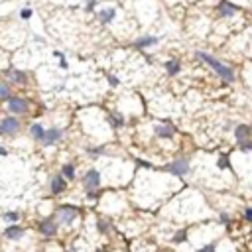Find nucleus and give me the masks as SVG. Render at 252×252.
<instances>
[{
    "label": "nucleus",
    "mask_w": 252,
    "mask_h": 252,
    "mask_svg": "<svg viewBox=\"0 0 252 252\" xmlns=\"http://www.w3.org/2000/svg\"><path fill=\"white\" fill-rule=\"evenodd\" d=\"M65 189H67L65 177H63V175H56V177L52 179V193H54V195H59V193H63Z\"/></svg>",
    "instance_id": "14"
},
{
    "label": "nucleus",
    "mask_w": 252,
    "mask_h": 252,
    "mask_svg": "<svg viewBox=\"0 0 252 252\" xmlns=\"http://www.w3.org/2000/svg\"><path fill=\"white\" fill-rule=\"evenodd\" d=\"M0 136H2V130H0Z\"/></svg>",
    "instance_id": "37"
},
{
    "label": "nucleus",
    "mask_w": 252,
    "mask_h": 252,
    "mask_svg": "<svg viewBox=\"0 0 252 252\" xmlns=\"http://www.w3.org/2000/svg\"><path fill=\"white\" fill-rule=\"evenodd\" d=\"M242 219H244L246 223H252V205L244 207V211H242Z\"/></svg>",
    "instance_id": "27"
},
{
    "label": "nucleus",
    "mask_w": 252,
    "mask_h": 252,
    "mask_svg": "<svg viewBox=\"0 0 252 252\" xmlns=\"http://www.w3.org/2000/svg\"><path fill=\"white\" fill-rule=\"evenodd\" d=\"M166 172L172 174V175L183 177V175H187L191 172V162H189V158H177V160H174L172 164L166 166Z\"/></svg>",
    "instance_id": "3"
},
{
    "label": "nucleus",
    "mask_w": 252,
    "mask_h": 252,
    "mask_svg": "<svg viewBox=\"0 0 252 252\" xmlns=\"http://www.w3.org/2000/svg\"><path fill=\"white\" fill-rule=\"evenodd\" d=\"M233 134H234V140H236L238 144H240V142H246V140H252V126L240 122V124H236V126L233 128Z\"/></svg>",
    "instance_id": "7"
},
{
    "label": "nucleus",
    "mask_w": 252,
    "mask_h": 252,
    "mask_svg": "<svg viewBox=\"0 0 252 252\" xmlns=\"http://www.w3.org/2000/svg\"><path fill=\"white\" fill-rule=\"evenodd\" d=\"M83 185H85L87 193H89V191H95V189L100 185V174H98V170H89V172L83 175Z\"/></svg>",
    "instance_id": "5"
},
{
    "label": "nucleus",
    "mask_w": 252,
    "mask_h": 252,
    "mask_svg": "<svg viewBox=\"0 0 252 252\" xmlns=\"http://www.w3.org/2000/svg\"><path fill=\"white\" fill-rule=\"evenodd\" d=\"M107 229H109V225H107V223H98V231H100V233H105Z\"/></svg>",
    "instance_id": "32"
},
{
    "label": "nucleus",
    "mask_w": 252,
    "mask_h": 252,
    "mask_svg": "<svg viewBox=\"0 0 252 252\" xmlns=\"http://www.w3.org/2000/svg\"><path fill=\"white\" fill-rule=\"evenodd\" d=\"M77 217H79V209L73 207V205H61V207L58 209V219H59V223H63V225H71Z\"/></svg>",
    "instance_id": "4"
},
{
    "label": "nucleus",
    "mask_w": 252,
    "mask_h": 252,
    "mask_svg": "<svg viewBox=\"0 0 252 252\" xmlns=\"http://www.w3.org/2000/svg\"><path fill=\"white\" fill-rule=\"evenodd\" d=\"M39 233H41L43 236H56V233H58V223H56V219L47 217V219L39 221Z\"/></svg>",
    "instance_id": "8"
},
{
    "label": "nucleus",
    "mask_w": 252,
    "mask_h": 252,
    "mask_svg": "<svg viewBox=\"0 0 252 252\" xmlns=\"http://www.w3.org/2000/svg\"><path fill=\"white\" fill-rule=\"evenodd\" d=\"M115 16H116V10L115 8H105V10L98 12V20L103 22V24H111L115 20Z\"/></svg>",
    "instance_id": "16"
},
{
    "label": "nucleus",
    "mask_w": 252,
    "mask_h": 252,
    "mask_svg": "<svg viewBox=\"0 0 252 252\" xmlns=\"http://www.w3.org/2000/svg\"><path fill=\"white\" fill-rule=\"evenodd\" d=\"M158 41H160V38H156V36H142L140 39L134 41V47H136V49L152 47V45H158Z\"/></svg>",
    "instance_id": "12"
},
{
    "label": "nucleus",
    "mask_w": 252,
    "mask_h": 252,
    "mask_svg": "<svg viewBox=\"0 0 252 252\" xmlns=\"http://www.w3.org/2000/svg\"><path fill=\"white\" fill-rule=\"evenodd\" d=\"M154 132H156L158 138L170 140V138H174V134H175V126L170 124V122H162V124H156V126H154Z\"/></svg>",
    "instance_id": "10"
},
{
    "label": "nucleus",
    "mask_w": 252,
    "mask_h": 252,
    "mask_svg": "<svg viewBox=\"0 0 252 252\" xmlns=\"http://www.w3.org/2000/svg\"><path fill=\"white\" fill-rule=\"evenodd\" d=\"M195 58H197L199 61H203L209 69H213V71L217 73V77H219L223 83L233 85V83L236 81V73H234V69H233L229 63H225V61H221V59H217L215 56L205 54V52H197V54H195Z\"/></svg>",
    "instance_id": "1"
},
{
    "label": "nucleus",
    "mask_w": 252,
    "mask_h": 252,
    "mask_svg": "<svg viewBox=\"0 0 252 252\" xmlns=\"http://www.w3.org/2000/svg\"><path fill=\"white\" fill-rule=\"evenodd\" d=\"M164 69H166V73H168L170 77H175V75L181 71V63H179L177 59H168V61L164 63Z\"/></svg>",
    "instance_id": "15"
},
{
    "label": "nucleus",
    "mask_w": 252,
    "mask_h": 252,
    "mask_svg": "<svg viewBox=\"0 0 252 252\" xmlns=\"http://www.w3.org/2000/svg\"><path fill=\"white\" fill-rule=\"evenodd\" d=\"M109 83H111L113 87H116V85H118V79H116L115 75H111V77H109Z\"/></svg>",
    "instance_id": "31"
},
{
    "label": "nucleus",
    "mask_w": 252,
    "mask_h": 252,
    "mask_svg": "<svg viewBox=\"0 0 252 252\" xmlns=\"http://www.w3.org/2000/svg\"><path fill=\"white\" fill-rule=\"evenodd\" d=\"M238 150H240L242 154H252V140L240 142V144H238Z\"/></svg>",
    "instance_id": "25"
},
{
    "label": "nucleus",
    "mask_w": 252,
    "mask_h": 252,
    "mask_svg": "<svg viewBox=\"0 0 252 252\" xmlns=\"http://www.w3.org/2000/svg\"><path fill=\"white\" fill-rule=\"evenodd\" d=\"M219 219H221V223H223V225H231V215L221 213V215H219Z\"/></svg>",
    "instance_id": "28"
},
{
    "label": "nucleus",
    "mask_w": 252,
    "mask_h": 252,
    "mask_svg": "<svg viewBox=\"0 0 252 252\" xmlns=\"http://www.w3.org/2000/svg\"><path fill=\"white\" fill-rule=\"evenodd\" d=\"M229 166H231L229 154H221V156L217 158V168H219V170H229Z\"/></svg>",
    "instance_id": "19"
},
{
    "label": "nucleus",
    "mask_w": 252,
    "mask_h": 252,
    "mask_svg": "<svg viewBox=\"0 0 252 252\" xmlns=\"http://www.w3.org/2000/svg\"><path fill=\"white\" fill-rule=\"evenodd\" d=\"M8 75H10L12 83H26V73H22V71H18V69H12Z\"/></svg>",
    "instance_id": "18"
},
{
    "label": "nucleus",
    "mask_w": 252,
    "mask_h": 252,
    "mask_svg": "<svg viewBox=\"0 0 252 252\" xmlns=\"http://www.w3.org/2000/svg\"><path fill=\"white\" fill-rule=\"evenodd\" d=\"M248 14H250V16H252V4H250V10H248Z\"/></svg>",
    "instance_id": "36"
},
{
    "label": "nucleus",
    "mask_w": 252,
    "mask_h": 252,
    "mask_svg": "<svg viewBox=\"0 0 252 252\" xmlns=\"http://www.w3.org/2000/svg\"><path fill=\"white\" fill-rule=\"evenodd\" d=\"M103 152H105V148H91V150H89L91 156H98V154H103Z\"/></svg>",
    "instance_id": "29"
},
{
    "label": "nucleus",
    "mask_w": 252,
    "mask_h": 252,
    "mask_svg": "<svg viewBox=\"0 0 252 252\" xmlns=\"http://www.w3.org/2000/svg\"><path fill=\"white\" fill-rule=\"evenodd\" d=\"M8 152H6V148H2V146H0V156H6Z\"/></svg>",
    "instance_id": "35"
},
{
    "label": "nucleus",
    "mask_w": 252,
    "mask_h": 252,
    "mask_svg": "<svg viewBox=\"0 0 252 252\" xmlns=\"http://www.w3.org/2000/svg\"><path fill=\"white\" fill-rule=\"evenodd\" d=\"M61 174H63L65 179H75V166L73 164H65L61 168Z\"/></svg>",
    "instance_id": "20"
},
{
    "label": "nucleus",
    "mask_w": 252,
    "mask_h": 252,
    "mask_svg": "<svg viewBox=\"0 0 252 252\" xmlns=\"http://www.w3.org/2000/svg\"><path fill=\"white\" fill-rule=\"evenodd\" d=\"M22 18H24V20L32 18V10H30V8H24V10H22Z\"/></svg>",
    "instance_id": "30"
},
{
    "label": "nucleus",
    "mask_w": 252,
    "mask_h": 252,
    "mask_svg": "<svg viewBox=\"0 0 252 252\" xmlns=\"http://www.w3.org/2000/svg\"><path fill=\"white\" fill-rule=\"evenodd\" d=\"M61 130L59 128H49V130H45V136H43V140H41V144L43 146H52V144H56V142H59L61 140Z\"/></svg>",
    "instance_id": "11"
},
{
    "label": "nucleus",
    "mask_w": 252,
    "mask_h": 252,
    "mask_svg": "<svg viewBox=\"0 0 252 252\" xmlns=\"http://www.w3.org/2000/svg\"><path fill=\"white\" fill-rule=\"evenodd\" d=\"M24 234H26V231H24L22 227H18V225H10V227L4 231V236H6L8 240H20Z\"/></svg>",
    "instance_id": "13"
},
{
    "label": "nucleus",
    "mask_w": 252,
    "mask_h": 252,
    "mask_svg": "<svg viewBox=\"0 0 252 252\" xmlns=\"http://www.w3.org/2000/svg\"><path fill=\"white\" fill-rule=\"evenodd\" d=\"M197 252H217V242H209L205 246H201Z\"/></svg>",
    "instance_id": "26"
},
{
    "label": "nucleus",
    "mask_w": 252,
    "mask_h": 252,
    "mask_svg": "<svg viewBox=\"0 0 252 252\" xmlns=\"http://www.w3.org/2000/svg\"><path fill=\"white\" fill-rule=\"evenodd\" d=\"M8 111H10L12 115H24V113H28V100H24V98L12 95L10 100H8Z\"/></svg>",
    "instance_id": "6"
},
{
    "label": "nucleus",
    "mask_w": 252,
    "mask_h": 252,
    "mask_svg": "<svg viewBox=\"0 0 252 252\" xmlns=\"http://www.w3.org/2000/svg\"><path fill=\"white\" fill-rule=\"evenodd\" d=\"M59 67H61V69H67V61H65V58H61V61H59Z\"/></svg>",
    "instance_id": "33"
},
{
    "label": "nucleus",
    "mask_w": 252,
    "mask_h": 252,
    "mask_svg": "<svg viewBox=\"0 0 252 252\" xmlns=\"http://www.w3.org/2000/svg\"><path fill=\"white\" fill-rule=\"evenodd\" d=\"M2 219H4L6 223H10V225H16V223L20 221V213H18V211H10V213H4Z\"/></svg>",
    "instance_id": "23"
},
{
    "label": "nucleus",
    "mask_w": 252,
    "mask_h": 252,
    "mask_svg": "<svg viewBox=\"0 0 252 252\" xmlns=\"http://www.w3.org/2000/svg\"><path fill=\"white\" fill-rule=\"evenodd\" d=\"M97 4V0H89V4H87V10H93V6Z\"/></svg>",
    "instance_id": "34"
},
{
    "label": "nucleus",
    "mask_w": 252,
    "mask_h": 252,
    "mask_svg": "<svg viewBox=\"0 0 252 252\" xmlns=\"http://www.w3.org/2000/svg\"><path fill=\"white\" fill-rule=\"evenodd\" d=\"M238 12H240V6L234 4L233 0H219L217 2V16L221 20H233L238 16Z\"/></svg>",
    "instance_id": "2"
},
{
    "label": "nucleus",
    "mask_w": 252,
    "mask_h": 252,
    "mask_svg": "<svg viewBox=\"0 0 252 252\" xmlns=\"http://www.w3.org/2000/svg\"><path fill=\"white\" fill-rule=\"evenodd\" d=\"M187 240V231L183 229V231H177L174 236H172V242L174 244H181V242H185Z\"/></svg>",
    "instance_id": "24"
},
{
    "label": "nucleus",
    "mask_w": 252,
    "mask_h": 252,
    "mask_svg": "<svg viewBox=\"0 0 252 252\" xmlns=\"http://www.w3.org/2000/svg\"><path fill=\"white\" fill-rule=\"evenodd\" d=\"M109 122H111L115 128H120V126L124 124V118H122L120 115H116V113H111V115H109Z\"/></svg>",
    "instance_id": "22"
},
{
    "label": "nucleus",
    "mask_w": 252,
    "mask_h": 252,
    "mask_svg": "<svg viewBox=\"0 0 252 252\" xmlns=\"http://www.w3.org/2000/svg\"><path fill=\"white\" fill-rule=\"evenodd\" d=\"M30 134H32V138H36V140H43L45 130H43L41 124H32V126H30Z\"/></svg>",
    "instance_id": "17"
},
{
    "label": "nucleus",
    "mask_w": 252,
    "mask_h": 252,
    "mask_svg": "<svg viewBox=\"0 0 252 252\" xmlns=\"http://www.w3.org/2000/svg\"><path fill=\"white\" fill-rule=\"evenodd\" d=\"M0 130L2 134H16L20 130V122L16 116H6L2 122H0Z\"/></svg>",
    "instance_id": "9"
},
{
    "label": "nucleus",
    "mask_w": 252,
    "mask_h": 252,
    "mask_svg": "<svg viewBox=\"0 0 252 252\" xmlns=\"http://www.w3.org/2000/svg\"><path fill=\"white\" fill-rule=\"evenodd\" d=\"M10 97H12L10 87L6 83H0V103H2V100H10Z\"/></svg>",
    "instance_id": "21"
}]
</instances>
